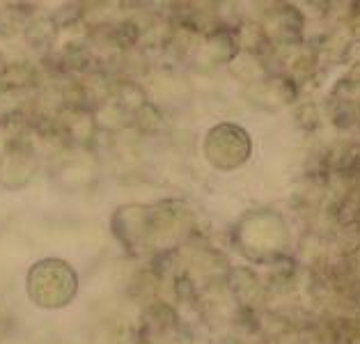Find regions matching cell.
Instances as JSON below:
<instances>
[{"mask_svg": "<svg viewBox=\"0 0 360 344\" xmlns=\"http://www.w3.org/2000/svg\"><path fill=\"white\" fill-rule=\"evenodd\" d=\"M205 154L209 163L218 170H234L250 154V138L241 127L234 125H221L209 131L207 143H205Z\"/></svg>", "mask_w": 360, "mask_h": 344, "instance_id": "1", "label": "cell"}]
</instances>
